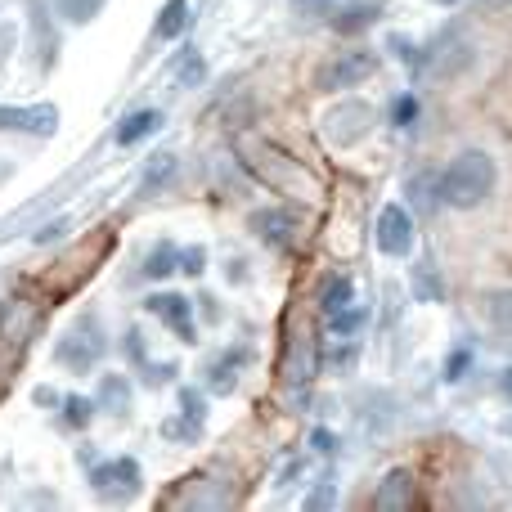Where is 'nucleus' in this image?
<instances>
[{
	"instance_id": "f257e3e1",
	"label": "nucleus",
	"mask_w": 512,
	"mask_h": 512,
	"mask_svg": "<svg viewBox=\"0 0 512 512\" xmlns=\"http://www.w3.org/2000/svg\"><path fill=\"white\" fill-rule=\"evenodd\" d=\"M441 203L450 207H481L490 194H495V162L481 149H463L459 158H450V167L441 171Z\"/></svg>"
},
{
	"instance_id": "f03ea898",
	"label": "nucleus",
	"mask_w": 512,
	"mask_h": 512,
	"mask_svg": "<svg viewBox=\"0 0 512 512\" xmlns=\"http://www.w3.org/2000/svg\"><path fill=\"white\" fill-rule=\"evenodd\" d=\"M373 68H378V59H373L369 50H346V54L328 59L324 68L315 72V86H319V90H346V86H360V81H369V77H373Z\"/></svg>"
},
{
	"instance_id": "7ed1b4c3",
	"label": "nucleus",
	"mask_w": 512,
	"mask_h": 512,
	"mask_svg": "<svg viewBox=\"0 0 512 512\" xmlns=\"http://www.w3.org/2000/svg\"><path fill=\"white\" fill-rule=\"evenodd\" d=\"M378 248L387 256H409V248H414V221H409L405 207L387 203L378 212Z\"/></svg>"
},
{
	"instance_id": "20e7f679",
	"label": "nucleus",
	"mask_w": 512,
	"mask_h": 512,
	"mask_svg": "<svg viewBox=\"0 0 512 512\" xmlns=\"http://www.w3.org/2000/svg\"><path fill=\"white\" fill-rule=\"evenodd\" d=\"M95 490L108 499H131L140 490V468L131 459H117V463H104L95 468Z\"/></svg>"
},
{
	"instance_id": "39448f33",
	"label": "nucleus",
	"mask_w": 512,
	"mask_h": 512,
	"mask_svg": "<svg viewBox=\"0 0 512 512\" xmlns=\"http://www.w3.org/2000/svg\"><path fill=\"white\" fill-rule=\"evenodd\" d=\"M373 508H378V512L414 508V477H409V472H391V477H382L378 495H373Z\"/></svg>"
},
{
	"instance_id": "423d86ee",
	"label": "nucleus",
	"mask_w": 512,
	"mask_h": 512,
	"mask_svg": "<svg viewBox=\"0 0 512 512\" xmlns=\"http://www.w3.org/2000/svg\"><path fill=\"white\" fill-rule=\"evenodd\" d=\"M149 310L158 319H167V324H176L180 337H194V324H189V301L180 297V292H158V297H149Z\"/></svg>"
},
{
	"instance_id": "0eeeda50",
	"label": "nucleus",
	"mask_w": 512,
	"mask_h": 512,
	"mask_svg": "<svg viewBox=\"0 0 512 512\" xmlns=\"http://www.w3.org/2000/svg\"><path fill=\"white\" fill-rule=\"evenodd\" d=\"M486 319L495 333H504L512 342V288H495L486 292Z\"/></svg>"
},
{
	"instance_id": "6e6552de",
	"label": "nucleus",
	"mask_w": 512,
	"mask_h": 512,
	"mask_svg": "<svg viewBox=\"0 0 512 512\" xmlns=\"http://www.w3.org/2000/svg\"><path fill=\"white\" fill-rule=\"evenodd\" d=\"M158 126H162V113H153V108L131 113L122 126H117V144H135V140H144V135H153Z\"/></svg>"
},
{
	"instance_id": "1a4fd4ad",
	"label": "nucleus",
	"mask_w": 512,
	"mask_h": 512,
	"mask_svg": "<svg viewBox=\"0 0 512 512\" xmlns=\"http://www.w3.org/2000/svg\"><path fill=\"white\" fill-rule=\"evenodd\" d=\"M0 126H36V131H50L54 126V108H36V113H18V108H0Z\"/></svg>"
},
{
	"instance_id": "9d476101",
	"label": "nucleus",
	"mask_w": 512,
	"mask_h": 512,
	"mask_svg": "<svg viewBox=\"0 0 512 512\" xmlns=\"http://www.w3.org/2000/svg\"><path fill=\"white\" fill-rule=\"evenodd\" d=\"M369 23H378V5H346L337 14V32H360Z\"/></svg>"
},
{
	"instance_id": "9b49d317",
	"label": "nucleus",
	"mask_w": 512,
	"mask_h": 512,
	"mask_svg": "<svg viewBox=\"0 0 512 512\" xmlns=\"http://www.w3.org/2000/svg\"><path fill=\"white\" fill-rule=\"evenodd\" d=\"M355 301V283L351 279H328L324 288V315H337V310H346Z\"/></svg>"
},
{
	"instance_id": "f8f14e48",
	"label": "nucleus",
	"mask_w": 512,
	"mask_h": 512,
	"mask_svg": "<svg viewBox=\"0 0 512 512\" xmlns=\"http://www.w3.org/2000/svg\"><path fill=\"white\" fill-rule=\"evenodd\" d=\"M185 9H189V0H167V9H162V18H158V36H162V41L180 36V27H185Z\"/></svg>"
},
{
	"instance_id": "ddd939ff",
	"label": "nucleus",
	"mask_w": 512,
	"mask_h": 512,
	"mask_svg": "<svg viewBox=\"0 0 512 512\" xmlns=\"http://www.w3.org/2000/svg\"><path fill=\"white\" fill-rule=\"evenodd\" d=\"M54 5H59V14H68L72 23H86V18L95 14L104 0H54Z\"/></svg>"
},
{
	"instance_id": "4468645a",
	"label": "nucleus",
	"mask_w": 512,
	"mask_h": 512,
	"mask_svg": "<svg viewBox=\"0 0 512 512\" xmlns=\"http://www.w3.org/2000/svg\"><path fill=\"white\" fill-rule=\"evenodd\" d=\"M176 261H180V252H176V248H158V252L149 256V265H144V270H149L153 279H162V274L176 270Z\"/></svg>"
},
{
	"instance_id": "2eb2a0df",
	"label": "nucleus",
	"mask_w": 512,
	"mask_h": 512,
	"mask_svg": "<svg viewBox=\"0 0 512 512\" xmlns=\"http://www.w3.org/2000/svg\"><path fill=\"white\" fill-rule=\"evenodd\" d=\"M167 176H176V158H171V153H158V162H153V171H149V180H144V189L153 194V189H158Z\"/></svg>"
},
{
	"instance_id": "dca6fc26",
	"label": "nucleus",
	"mask_w": 512,
	"mask_h": 512,
	"mask_svg": "<svg viewBox=\"0 0 512 512\" xmlns=\"http://www.w3.org/2000/svg\"><path fill=\"white\" fill-rule=\"evenodd\" d=\"M328 319H333L337 333H351V328L364 324V310H337V315H328Z\"/></svg>"
},
{
	"instance_id": "f3484780",
	"label": "nucleus",
	"mask_w": 512,
	"mask_h": 512,
	"mask_svg": "<svg viewBox=\"0 0 512 512\" xmlns=\"http://www.w3.org/2000/svg\"><path fill=\"white\" fill-rule=\"evenodd\" d=\"M86 418H90V405H86V400H68V423H86Z\"/></svg>"
},
{
	"instance_id": "a211bd4d",
	"label": "nucleus",
	"mask_w": 512,
	"mask_h": 512,
	"mask_svg": "<svg viewBox=\"0 0 512 512\" xmlns=\"http://www.w3.org/2000/svg\"><path fill=\"white\" fill-rule=\"evenodd\" d=\"M396 122H400V126L414 122V99H400V104H396Z\"/></svg>"
},
{
	"instance_id": "6ab92c4d",
	"label": "nucleus",
	"mask_w": 512,
	"mask_h": 512,
	"mask_svg": "<svg viewBox=\"0 0 512 512\" xmlns=\"http://www.w3.org/2000/svg\"><path fill=\"white\" fill-rule=\"evenodd\" d=\"M463 369H468V351L450 355V373H445V378H463Z\"/></svg>"
},
{
	"instance_id": "aec40b11",
	"label": "nucleus",
	"mask_w": 512,
	"mask_h": 512,
	"mask_svg": "<svg viewBox=\"0 0 512 512\" xmlns=\"http://www.w3.org/2000/svg\"><path fill=\"white\" fill-rule=\"evenodd\" d=\"M194 81H198V59H189L185 63V86H194Z\"/></svg>"
},
{
	"instance_id": "412c9836",
	"label": "nucleus",
	"mask_w": 512,
	"mask_h": 512,
	"mask_svg": "<svg viewBox=\"0 0 512 512\" xmlns=\"http://www.w3.org/2000/svg\"><path fill=\"white\" fill-rule=\"evenodd\" d=\"M306 504H310V508H328V504H333V495H310Z\"/></svg>"
},
{
	"instance_id": "4be33fe9",
	"label": "nucleus",
	"mask_w": 512,
	"mask_h": 512,
	"mask_svg": "<svg viewBox=\"0 0 512 512\" xmlns=\"http://www.w3.org/2000/svg\"><path fill=\"white\" fill-rule=\"evenodd\" d=\"M504 396H508V400H512V369H508V373H504Z\"/></svg>"
},
{
	"instance_id": "5701e85b",
	"label": "nucleus",
	"mask_w": 512,
	"mask_h": 512,
	"mask_svg": "<svg viewBox=\"0 0 512 512\" xmlns=\"http://www.w3.org/2000/svg\"><path fill=\"white\" fill-rule=\"evenodd\" d=\"M441 5H454V0H441Z\"/></svg>"
}]
</instances>
